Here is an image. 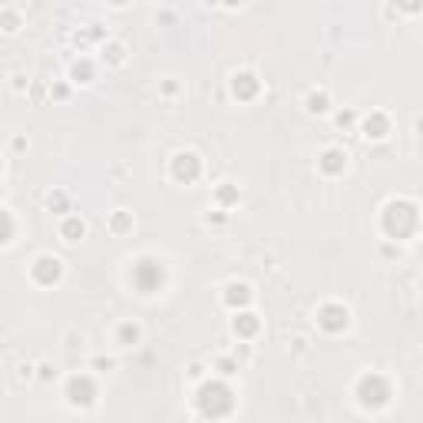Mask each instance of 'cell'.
Masks as SVG:
<instances>
[{
	"label": "cell",
	"instance_id": "obj_1",
	"mask_svg": "<svg viewBox=\"0 0 423 423\" xmlns=\"http://www.w3.org/2000/svg\"><path fill=\"white\" fill-rule=\"evenodd\" d=\"M163 261L159 258H139L130 268V282L139 288V294H156L163 288Z\"/></svg>",
	"mask_w": 423,
	"mask_h": 423
},
{
	"label": "cell",
	"instance_id": "obj_2",
	"mask_svg": "<svg viewBox=\"0 0 423 423\" xmlns=\"http://www.w3.org/2000/svg\"><path fill=\"white\" fill-rule=\"evenodd\" d=\"M63 272H66L63 258H56L50 251H40L30 265V282L40 284V288H53V284L63 282Z\"/></svg>",
	"mask_w": 423,
	"mask_h": 423
},
{
	"label": "cell",
	"instance_id": "obj_3",
	"mask_svg": "<svg viewBox=\"0 0 423 423\" xmlns=\"http://www.w3.org/2000/svg\"><path fill=\"white\" fill-rule=\"evenodd\" d=\"M96 397H99L96 380L89 377V374H73V377L66 380V400H70V407L89 410V407L96 403Z\"/></svg>",
	"mask_w": 423,
	"mask_h": 423
},
{
	"label": "cell",
	"instance_id": "obj_4",
	"mask_svg": "<svg viewBox=\"0 0 423 423\" xmlns=\"http://www.w3.org/2000/svg\"><path fill=\"white\" fill-rule=\"evenodd\" d=\"M315 321L321 331H327V334H341V331H348V324H351V311L344 304L327 301L315 311Z\"/></svg>",
	"mask_w": 423,
	"mask_h": 423
},
{
	"label": "cell",
	"instance_id": "obj_5",
	"mask_svg": "<svg viewBox=\"0 0 423 423\" xmlns=\"http://www.w3.org/2000/svg\"><path fill=\"white\" fill-rule=\"evenodd\" d=\"M391 116L384 113V109H370L367 116H360L358 120V132L364 136V139L370 142H380V139H387L391 136Z\"/></svg>",
	"mask_w": 423,
	"mask_h": 423
},
{
	"label": "cell",
	"instance_id": "obj_6",
	"mask_svg": "<svg viewBox=\"0 0 423 423\" xmlns=\"http://www.w3.org/2000/svg\"><path fill=\"white\" fill-rule=\"evenodd\" d=\"M351 165V152L344 146H327L321 156H317V172L327 175V179H337V175H344Z\"/></svg>",
	"mask_w": 423,
	"mask_h": 423
},
{
	"label": "cell",
	"instance_id": "obj_7",
	"mask_svg": "<svg viewBox=\"0 0 423 423\" xmlns=\"http://www.w3.org/2000/svg\"><path fill=\"white\" fill-rule=\"evenodd\" d=\"M202 175V159H198V152L192 149H179L172 156V179H179V182L192 185Z\"/></svg>",
	"mask_w": 423,
	"mask_h": 423
},
{
	"label": "cell",
	"instance_id": "obj_8",
	"mask_svg": "<svg viewBox=\"0 0 423 423\" xmlns=\"http://www.w3.org/2000/svg\"><path fill=\"white\" fill-rule=\"evenodd\" d=\"M99 60H103L109 70H122V66L130 63V44L120 40V37H106V40L99 44Z\"/></svg>",
	"mask_w": 423,
	"mask_h": 423
},
{
	"label": "cell",
	"instance_id": "obj_9",
	"mask_svg": "<svg viewBox=\"0 0 423 423\" xmlns=\"http://www.w3.org/2000/svg\"><path fill=\"white\" fill-rule=\"evenodd\" d=\"M228 89H232V96L239 99V103H251V99L258 96L261 83L251 70H239V73H232V80H228Z\"/></svg>",
	"mask_w": 423,
	"mask_h": 423
},
{
	"label": "cell",
	"instance_id": "obj_10",
	"mask_svg": "<svg viewBox=\"0 0 423 423\" xmlns=\"http://www.w3.org/2000/svg\"><path fill=\"white\" fill-rule=\"evenodd\" d=\"M142 337H146V327L139 321H120V324L113 327V344L120 351H132L142 344Z\"/></svg>",
	"mask_w": 423,
	"mask_h": 423
},
{
	"label": "cell",
	"instance_id": "obj_11",
	"mask_svg": "<svg viewBox=\"0 0 423 423\" xmlns=\"http://www.w3.org/2000/svg\"><path fill=\"white\" fill-rule=\"evenodd\" d=\"M56 235H60L63 245H80V241L87 239V222H83L80 215H73V212H66V215H60Z\"/></svg>",
	"mask_w": 423,
	"mask_h": 423
},
{
	"label": "cell",
	"instance_id": "obj_12",
	"mask_svg": "<svg viewBox=\"0 0 423 423\" xmlns=\"http://www.w3.org/2000/svg\"><path fill=\"white\" fill-rule=\"evenodd\" d=\"M301 106H304V113H308V116H327L334 103H331V93H327V87H311L308 93H304Z\"/></svg>",
	"mask_w": 423,
	"mask_h": 423
},
{
	"label": "cell",
	"instance_id": "obj_13",
	"mask_svg": "<svg viewBox=\"0 0 423 423\" xmlns=\"http://www.w3.org/2000/svg\"><path fill=\"white\" fill-rule=\"evenodd\" d=\"M222 301L235 311V308H248L251 301H255V291H251L248 282H228L225 288H222Z\"/></svg>",
	"mask_w": 423,
	"mask_h": 423
},
{
	"label": "cell",
	"instance_id": "obj_14",
	"mask_svg": "<svg viewBox=\"0 0 423 423\" xmlns=\"http://www.w3.org/2000/svg\"><path fill=\"white\" fill-rule=\"evenodd\" d=\"M132 228H136V218H132L130 208H113V212L106 215L109 239H122V235H130Z\"/></svg>",
	"mask_w": 423,
	"mask_h": 423
},
{
	"label": "cell",
	"instance_id": "obj_15",
	"mask_svg": "<svg viewBox=\"0 0 423 423\" xmlns=\"http://www.w3.org/2000/svg\"><path fill=\"white\" fill-rule=\"evenodd\" d=\"M261 331V321H258V315H251V311H239V315L232 317V334L239 337L241 344H248L251 337Z\"/></svg>",
	"mask_w": 423,
	"mask_h": 423
},
{
	"label": "cell",
	"instance_id": "obj_16",
	"mask_svg": "<svg viewBox=\"0 0 423 423\" xmlns=\"http://www.w3.org/2000/svg\"><path fill=\"white\" fill-rule=\"evenodd\" d=\"M70 83L73 87H93L96 83V63L89 56H80L70 63Z\"/></svg>",
	"mask_w": 423,
	"mask_h": 423
},
{
	"label": "cell",
	"instance_id": "obj_17",
	"mask_svg": "<svg viewBox=\"0 0 423 423\" xmlns=\"http://www.w3.org/2000/svg\"><path fill=\"white\" fill-rule=\"evenodd\" d=\"M23 23H27V17H23V11H17V7H4V11H0V33L17 37V33L23 30Z\"/></svg>",
	"mask_w": 423,
	"mask_h": 423
},
{
	"label": "cell",
	"instance_id": "obj_18",
	"mask_svg": "<svg viewBox=\"0 0 423 423\" xmlns=\"http://www.w3.org/2000/svg\"><path fill=\"white\" fill-rule=\"evenodd\" d=\"M17 232H20V225H17V215H13L11 208L0 206V245H13Z\"/></svg>",
	"mask_w": 423,
	"mask_h": 423
},
{
	"label": "cell",
	"instance_id": "obj_19",
	"mask_svg": "<svg viewBox=\"0 0 423 423\" xmlns=\"http://www.w3.org/2000/svg\"><path fill=\"white\" fill-rule=\"evenodd\" d=\"M73 198L66 189H53V192H46V208L53 212V215H66V212H73Z\"/></svg>",
	"mask_w": 423,
	"mask_h": 423
},
{
	"label": "cell",
	"instance_id": "obj_20",
	"mask_svg": "<svg viewBox=\"0 0 423 423\" xmlns=\"http://www.w3.org/2000/svg\"><path fill=\"white\" fill-rule=\"evenodd\" d=\"M241 364H239V358H235V354H225V351H222V354H215V360H212V370H215V377H235V370H239Z\"/></svg>",
	"mask_w": 423,
	"mask_h": 423
},
{
	"label": "cell",
	"instance_id": "obj_21",
	"mask_svg": "<svg viewBox=\"0 0 423 423\" xmlns=\"http://www.w3.org/2000/svg\"><path fill=\"white\" fill-rule=\"evenodd\" d=\"M358 120H360V113L358 109H337L334 113V126L337 130H358Z\"/></svg>",
	"mask_w": 423,
	"mask_h": 423
},
{
	"label": "cell",
	"instance_id": "obj_22",
	"mask_svg": "<svg viewBox=\"0 0 423 423\" xmlns=\"http://www.w3.org/2000/svg\"><path fill=\"white\" fill-rule=\"evenodd\" d=\"M83 344H87V334L83 331H66L63 334V348H66V354H76V351H83Z\"/></svg>",
	"mask_w": 423,
	"mask_h": 423
},
{
	"label": "cell",
	"instance_id": "obj_23",
	"mask_svg": "<svg viewBox=\"0 0 423 423\" xmlns=\"http://www.w3.org/2000/svg\"><path fill=\"white\" fill-rule=\"evenodd\" d=\"M33 380H40V384H50V380H56V364H50V360L33 364Z\"/></svg>",
	"mask_w": 423,
	"mask_h": 423
},
{
	"label": "cell",
	"instance_id": "obj_24",
	"mask_svg": "<svg viewBox=\"0 0 423 423\" xmlns=\"http://www.w3.org/2000/svg\"><path fill=\"white\" fill-rule=\"evenodd\" d=\"M7 89H11V93H17V96H27V89H30V76H27V73H11V80H7Z\"/></svg>",
	"mask_w": 423,
	"mask_h": 423
},
{
	"label": "cell",
	"instance_id": "obj_25",
	"mask_svg": "<svg viewBox=\"0 0 423 423\" xmlns=\"http://www.w3.org/2000/svg\"><path fill=\"white\" fill-rule=\"evenodd\" d=\"M89 370H93V374H109V370H116V358L96 354V358H89Z\"/></svg>",
	"mask_w": 423,
	"mask_h": 423
},
{
	"label": "cell",
	"instance_id": "obj_26",
	"mask_svg": "<svg viewBox=\"0 0 423 423\" xmlns=\"http://www.w3.org/2000/svg\"><path fill=\"white\" fill-rule=\"evenodd\" d=\"M179 89H182V87L175 83V76H165V80H159V93H163V96L172 99L175 93H179Z\"/></svg>",
	"mask_w": 423,
	"mask_h": 423
},
{
	"label": "cell",
	"instance_id": "obj_27",
	"mask_svg": "<svg viewBox=\"0 0 423 423\" xmlns=\"http://www.w3.org/2000/svg\"><path fill=\"white\" fill-rule=\"evenodd\" d=\"M189 380H192V384L206 380V364H202V360H192V364H189Z\"/></svg>",
	"mask_w": 423,
	"mask_h": 423
},
{
	"label": "cell",
	"instance_id": "obj_28",
	"mask_svg": "<svg viewBox=\"0 0 423 423\" xmlns=\"http://www.w3.org/2000/svg\"><path fill=\"white\" fill-rule=\"evenodd\" d=\"M218 202H228V198H239V189H232V182H222V189L215 192Z\"/></svg>",
	"mask_w": 423,
	"mask_h": 423
},
{
	"label": "cell",
	"instance_id": "obj_29",
	"mask_svg": "<svg viewBox=\"0 0 423 423\" xmlns=\"http://www.w3.org/2000/svg\"><path fill=\"white\" fill-rule=\"evenodd\" d=\"M17 380H33V364H20V367H17Z\"/></svg>",
	"mask_w": 423,
	"mask_h": 423
},
{
	"label": "cell",
	"instance_id": "obj_30",
	"mask_svg": "<svg viewBox=\"0 0 423 423\" xmlns=\"http://www.w3.org/2000/svg\"><path fill=\"white\" fill-rule=\"evenodd\" d=\"M208 4H215V7H241L245 0H208Z\"/></svg>",
	"mask_w": 423,
	"mask_h": 423
},
{
	"label": "cell",
	"instance_id": "obj_31",
	"mask_svg": "<svg viewBox=\"0 0 423 423\" xmlns=\"http://www.w3.org/2000/svg\"><path fill=\"white\" fill-rule=\"evenodd\" d=\"M288 344H294V351L301 354V351H308V337H294V341H288Z\"/></svg>",
	"mask_w": 423,
	"mask_h": 423
},
{
	"label": "cell",
	"instance_id": "obj_32",
	"mask_svg": "<svg viewBox=\"0 0 423 423\" xmlns=\"http://www.w3.org/2000/svg\"><path fill=\"white\" fill-rule=\"evenodd\" d=\"M27 146H30V142L23 139V136H13V152H23Z\"/></svg>",
	"mask_w": 423,
	"mask_h": 423
},
{
	"label": "cell",
	"instance_id": "obj_33",
	"mask_svg": "<svg viewBox=\"0 0 423 423\" xmlns=\"http://www.w3.org/2000/svg\"><path fill=\"white\" fill-rule=\"evenodd\" d=\"M109 7H116V11H122V7H130V0H106Z\"/></svg>",
	"mask_w": 423,
	"mask_h": 423
},
{
	"label": "cell",
	"instance_id": "obj_34",
	"mask_svg": "<svg viewBox=\"0 0 423 423\" xmlns=\"http://www.w3.org/2000/svg\"><path fill=\"white\" fill-rule=\"evenodd\" d=\"M0 175H4V159H0Z\"/></svg>",
	"mask_w": 423,
	"mask_h": 423
},
{
	"label": "cell",
	"instance_id": "obj_35",
	"mask_svg": "<svg viewBox=\"0 0 423 423\" xmlns=\"http://www.w3.org/2000/svg\"><path fill=\"white\" fill-rule=\"evenodd\" d=\"M0 196H4V185H0Z\"/></svg>",
	"mask_w": 423,
	"mask_h": 423
}]
</instances>
